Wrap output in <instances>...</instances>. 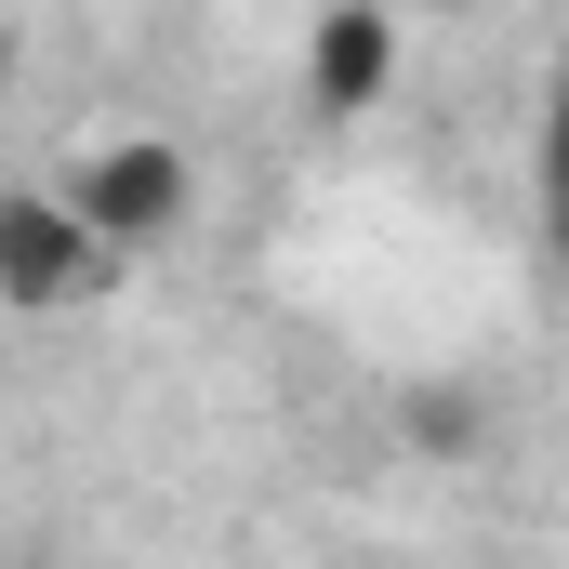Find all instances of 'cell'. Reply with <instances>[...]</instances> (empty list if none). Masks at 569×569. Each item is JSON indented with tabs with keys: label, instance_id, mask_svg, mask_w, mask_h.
<instances>
[{
	"label": "cell",
	"instance_id": "cell-2",
	"mask_svg": "<svg viewBox=\"0 0 569 569\" xmlns=\"http://www.w3.org/2000/svg\"><path fill=\"white\" fill-rule=\"evenodd\" d=\"M80 212L120 239V252H172L186 239V212H199V159L172 133H107V146H80Z\"/></svg>",
	"mask_w": 569,
	"mask_h": 569
},
{
	"label": "cell",
	"instance_id": "cell-3",
	"mask_svg": "<svg viewBox=\"0 0 569 569\" xmlns=\"http://www.w3.org/2000/svg\"><path fill=\"white\" fill-rule=\"evenodd\" d=\"M385 93H398V13L385 0H331L305 27V107L318 120H371Z\"/></svg>",
	"mask_w": 569,
	"mask_h": 569
},
{
	"label": "cell",
	"instance_id": "cell-1",
	"mask_svg": "<svg viewBox=\"0 0 569 569\" xmlns=\"http://www.w3.org/2000/svg\"><path fill=\"white\" fill-rule=\"evenodd\" d=\"M133 252L80 212V186H0V305L13 318H67L120 279Z\"/></svg>",
	"mask_w": 569,
	"mask_h": 569
},
{
	"label": "cell",
	"instance_id": "cell-4",
	"mask_svg": "<svg viewBox=\"0 0 569 569\" xmlns=\"http://www.w3.org/2000/svg\"><path fill=\"white\" fill-rule=\"evenodd\" d=\"M530 199H543V239H557V266H569V67H557V93H543V133H530Z\"/></svg>",
	"mask_w": 569,
	"mask_h": 569
},
{
	"label": "cell",
	"instance_id": "cell-5",
	"mask_svg": "<svg viewBox=\"0 0 569 569\" xmlns=\"http://www.w3.org/2000/svg\"><path fill=\"white\" fill-rule=\"evenodd\" d=\"M477 425H490V411H477L463 385H425V398H411V437H425V450H477Z\"/></svg>",
	"mask_w": 569,
	"mask_h": 569
}]
</instances>
